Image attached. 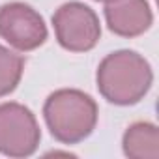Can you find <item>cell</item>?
<instances>
[{"label":"cell","mask_w":159,"mask_h":159,"mask_svg":"<svg viewBox=\"0 0 159 159\" xmlns=\"http://www.w3.org/2000/svg\"><path fill=\"white\" fill-rule=\"evenodd\" d=\"M124 153L133 159L159 157V131L150 122H135L124 135Z\"/></svg>","instance_id":"obj_7"},{"label":"cell","mask_w":159,"mask_h":159,"mask_svg":"<svg viewBox=\"0 0 159 159\" xmlns=\"http://www.w3.org/2000/svg\"><path fill=\"white\" fill-rule=\"evenodd\" d=\"M98 2H105V0H98Z\"/></svg>","instance_id":"obj_9"},{"label":"cell","mask_w":159,"mask_h":159,"mask_svg":"<svg viewBox=\"0 0 159 159\" xmlns=\"http://www.w3.org/2000/svg\"><path fill=\"white\" fill-rule=\"evenodd\" d=\"M25 71V58L8 47L0 45V98L11 94Z\"/></svg>","instance_id":"obj_8"},{"label":"cell","mask_w":159,"mask_h":159,"mask_svg":"<svg viewBox=\"0 0 159 159\" xmlns=\"http://www.w3.org/2000/svg\"><path fill=\"white\" fill-rule=\"evenodd\" d=\"M47 36V25L32 6L25 2L0 6V38L17 51L28 52L38 49L45 43Z\"/></svg>","instance_id":"obj_5"},{"label":"cell","mask_w":159,"mask_h":159,"mask_svg":"<svg viewBox=\"0 0 159 159\" xmlns=\"http://www.w3.org/2000/svg\"><path fill=\"white\" fill-rule=\"evenodd\" d=\"M43 118L51 135L62 144H77L92 135L98 124L96 101L75 88L52 92L43 105Z\"/></svg>","instance_id":"obj_2"},{"label":"cell","mask_w":159,"mask_h":159,"mask_svg":"<svg viewBox=\"0 0 159 159\" xmlns=\"http://www.w3.org/2000/svg\"><path fill=\"white\" fill-rule=\"evenodd\" d=\"M98 90L114 105L139 103L153 83V73L144 56L135 51H116L105 56L98 67Z\"/></svg>","instance_id":"obj_1"},{"label":"cell","mask_w":159,"mask_h":159,"mask_svg":"<svg viewBox=\"0 0 159 159\" xmlns=\"http://www.w3.org/2000/svg\"><path fill=\"white\" fill-rule=\"evenodd\" d=\"M58 43L71 52L92 51L101 38V25L92 8L83 2H66L52 15Z\"/></svg>","instance_id":"obj_3"},{"label":"cell","mask_w":159,"mask_h":159,"mask_svg":"<svg viewBox=\"0 0 159 159\" xmlns=\"http://www.w3.org/2000/svg\"><path fill=\"white\" fill-rule=\"evenodd\" d=\"M105 21L116 36L137 38L152 26L153 15L146 0H105Z\"/></svg>","instance_id":"obj_6"},{"label":"cell","mask_w":159,"mask_h":159,"mask_svg":"<svg viewBox=\"0 0 159 159\" xmlns=\"http://www.w3.org/2000/svg\"><path fill=\"white\" fill-rule=\"evenodd\" d=\"M41 140V131L32 111L21 103L0 105V153L8 157L32 155Z\"/></svg>","instance_id":"obj_4"}]
</instances>
